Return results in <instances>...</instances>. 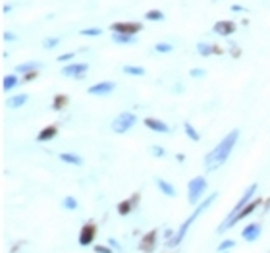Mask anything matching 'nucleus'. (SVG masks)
Masks as SVG:
<instances>
[{
	"label": "nucleus",
	"instance_id": "nucleus-1",
	"mask_svg": "<svg viewBox=\"0 0 270 253\" xmlns=\"http://www.w3.org/2000/svg\"><path fill=\"white\" fill-rule=\"evenodd\" d=\"M237 137H239V130L230 131L226 137L220 141L216 147L212 149L209 155H207V158H205V166H207L209 170H216L218 166L224 165V163L228 160V157L232 155V151H234Z\"/></svg>",
	"mask_w": 270,
	"mask_h": 253
},
{
	"label": "nucleus",
	"instance_id": "nucleus-2",
	"mask_svg": "<svg viewBox=\"0 0 270 253\" xmlns=\"http://www.w3.org/2000/svg\"><path fill=\"white\" fill-rule=\"evenodd\" d=\"M216 197H218V193H212V195H209L207 199L203 201V203H201L199 207H197V211H193V213H191V217L187 218V220L183 222L182 226H180V230L176 232V236H174V238H172V240L168 242V245H172V247H174V245H178V244H180V242H182L183 238H185V234H187V230L191 228V224H193V222H195V220H197V217H199L201 213H205V211L209 209L210 205H212V201L216 199Z\"/></svg>",
	"mask_w": 270,
	"mask_h": 253
},
{
	"label": "nucleus",
	"instance_id": "nucleus-3",
	"mask_svg": "<svg viewBox=\"0 0 270 253\" xmlns=\"http://www.w3.org/2000/svg\"><path fill=\"white\" fill-rule=\"evenodd\" d=\"M255 192H257V183H251V186H249V188L245 190L243 197H241V199L237 201V205H235L234 209H232V213H230V217H228L226 220H224V222L220 224V228H218L220 232H224V230H226V228H228V224H230V222H232V220H234V218L237 217V215H239V213H241V211H243L245 207H247V205H249V201L253 199V195H255Z\"/></svg>",
	"mask_w": 270,
	"mask_h": 253
},
{
	"label": "nucleus",
	"instance_id": "nucleus-4",
	"mask_svg": "<svg viewBox=\"0 0 270 253\" xmlns=\"http://www.w3.org/2000/svg\"><path fill=\"white\" fill-rule=\"evenodd\" d=\"M135 122H137V116H135V114L122 112L112 122V130L116 131V133H126V131L131 130V128L135 126Z\"/></svg>",
	"mask_w": 270,
	"mask_h": 253
},
{
	"label": "nucleus",
	"instance_id": "nucleus-5",
	"mask_svg": "<svg viewBox=\"0 0 270 253\" xmlns=\"http://www.w3.org/2000/svg\"><path fill=\"white\" fill-rule=\"evenodd\" d=\"M187 190H189V203L195 205L203 197V193L207 192V180L203 176H197V178H193L191 182H189Z\"/></svg>",
	"mask_w": 270,
	"mask_h": 253
},
{
	"label": "nucleus",
	"instance_id": "nucleus-6",
	"mask_svg": "<svg viewBox=\"0 0 270 253\" xmlns=\"http://www.w3.org/2000/svg\"><path fill=\"white\" fill-rule=\"evenodd\" d=\"M114 91V83L112 81H103V83H96V85H93V87H89V93L91 95H108V93H112Z\"/></svg>",
	"mask_w": 270,
	"mask_h": 253
},
{
	"label": "nucleus",
	"instance_id": "nucleus-7",
	"mask_svg": "<svg viewBox=\"0 0 270 253\" xmlns=\"http://www.w3.org/2000/svg\"><path fill=\"white\" fill-rule=\"evenodd\" d=\"M85 72H87V64H70V66L62 68V74L64 76H70V78H79Z\"/></svg>",
	"mask_w": 270,
	"mask_h": 253
},
{
	"label": "nucleus",
	"instance_id": "nucleus-8",
	"mask_svg": "<svg viewBox=\"0 0 270 253\" xmlns=\"http://www.w3.org/2000/svg\"><path fill=\"white\" fill-rule=\"evenodd\" d=\"M139 29H141L139 24H114L112 26L114 33H126V35H133Z\"/></svg>",
	"mask_w": 270,
	"mask_h": 253
},
{
	"label": "nucleus",
	"instance_id": "nucleus-9",
	"mask_svg": "<svg viewBox=\"0 0 270 253\" xmlns=\"http://www.w3.org/2000/svg\"><path fill=\"white\" fill-rule=\"evenodd\" d=\"M259 236H261V226L259 224H249V226L243 228V238L247 242H255Z\"/></svg>",
	"mask_w": 270,
	"mask_h": 253
},
{
	"label": "nucleus",
	"instance_id": "nucleus-10",
	"mask_svg": "<svg viewBox=\"0 0 270 253\" xmlns=\"http://www.w3.org/2000/svg\"><path fill=\"white\" fill-rule=\"evenodd\" d=\"M93 238H95V226H83L81 230V236H79V244L81 245H89L93 242Z\"/></svg>",
	"mask_w": 270,
	"mask_h": 253
},
{
	"label": "nucleus",
	"instance_id": "nucleus-11",
	"mask_svg": "<svg viewBox=\"0 0 270 253\" xmlns=\"http://www.w3.org/2000/svg\"><path fill=\"white\" fill-rule=\"evenodd\" d=\"M145 126L151 128L153 131H158V133L168 131V126H166L164 122H160V120H155V118H147V120H145Z\"/></svg>",
	"mask_w": 270,
	"mask_h": 253
},
{
	"label": "nucleus",
	"instance_id": "nucleus-12",
	"mask_svg": "<svg viewBox=\"0 0 270 253\" xmlns=\"http://www.w3.org/2000/svg\"><path fill=\"white\" fill-rule=\"evenodd\" d=\"M235 26L232 21H218L216 26H214V31L220 33V35H228V33H234Z\"/></svg>",
	"mask_w": 270,
	"mask_h": 253
},
{
	"label": "nucleus",
	"instance_id": "nucleus-13",
	"mask_svg": "<svg viewBox=\"0 0 270 253\" xmlns=\"http://www.w3.org/2000/svg\"><path fill=\"white\" fill-rule=\"evenodd\" d=\"M157 183H158V188H160V192L164 193V195H168V197H174L176 195V190L172 183H168L166 180H157Z\"/></svg>",
	"mask_w": 270,
	"mask_h": 253
},
{
	"label": "nucleus",
	"instance_id": "nucleus-14",
	"mask_svg": "<svg viewBox=\"0 0 270 253\" xmlns=\"http://www.w3.org/2000/svg\"><path fill=\"white\" fill-rule=\"evenodd\" d=\"M112 41L114 43H120V44H131V43H135V37L126 35V33H114Z\"/></svg>",
	"mask_w": 270,
	"mask_h": 253
},
{
	"label": "nucleus",
	"instance_id": "nucleus-15",
	"mask_svg": "<svg viewBox=\"0 0 270 253\" xmlns=\"http://www.w3.org/2000/svg\"><path fill=\"white\" fill-rule=\"evenodd\" d=\"M60 160L68 163V165H76V166H81V165H83L81 157H78V155H71V153H62V155H60Z\"/></svg>",
	"mask_w": 270,
	"mask_h": 253
},
{
	"label": "nucleus",
	"instance_id": "nucleus-16",
	"mask_svg": "<svg viewBox=\"0 0 270 253\" xmlns=\"http://www.w3.org/2000/svg\"><path fill=\"white\" fill-rule=\"evenodd\" d=\"M255 207H257V203H251V205H247V207H245V209L241 211V213H239V215H237V217H235L234 220L230 222V224H228V228H232V226H234V224H235V222H237V220H241V218L247 217L249 213H253V211H255Z\"/></svg>",
	"mask_w": 270,
	"mask_h": 253
},
{
	"label": "nucleus",
	"instance_id": "nucleus-17",
	"mask_svg": "<svg viewBox=\"0 0 270 253\" xmlns=\"http://www.w3.org/2000/svg\"><path fill=\"white\" fill-rule=\"evenodd\" d=\"M54 135H56V128H46V130H43L39 135H37V140L39 141H48V140H53Z\"/></svg>",
	"mask_w": 270,
	"mask_h": 253
},
{
	"label": "nucleus",
	"instance_id": "nucleus-18",
	"mask_svg": "<svg viewBox=\"0 0 270 253\" xmlns=\"http://www.w3.org/2000/svg\"><path fill=\"white\" fill-rule=\"evenodd\" d=\"M35 68H39L37 62H27V64H19L18 68H16V72H19V74H27V72H33Z\"/></svg>",
	"mask_w": 270,
	"mask_h": 253
},
{
	"label": "nucleus",
	"instance_id": "nucleus-19",
	"mask_svg": "<svg viewBox=\"0 0 270 253\" xmlns=\"http://www.w3.org/2000/svg\"><path fill=\"white\" fill-rule=\"evenodd\" d=\"M16 85H18V78H16V76H6V78L2 79V87L6 89V91L12 87H16Z\"/></svg>",
	"mask_w": 270,
	"mask_h": 253
},
{
	"label": "nucleus",
	"instance_id": "nucleus-20",
	"mask_svg": "<svg viewBox=\"0 0 270 253\" xmlns=\"http://www.w3.org/2000/svg\"><path fill=\"white\" fill-rule=\"evenodd\" d=\"M26 103H27V95H16L10 101V106L12 108H19V106H23Z\"/></svg>",
	"mask_w": 270,
	"mask_h": 253
},
{
	"label": "nucleus",
	"instance_id": "nucleus-21",
	"mask_svg": "<svg viewBox=\"0 0 270 253\" xmlns=\"http://www.w3.org/2000/svg\"><path fill=\"white\" fill-rule=\"evenodd\" d=\"M124 74H128V76H143L145 70L139 68V66H124Z\"/></svg>",
	"mask_w": 270,
	"mask_h": 253
},
{
	"label": "nucleus",
	"instance_id": "nucleus-22",
	"mask_svg": "<svg viewBox=\"0 0 270 253\" xmlns=\"http://www.w3.org/2000/svg\"><path fill=\"white\" fill-rule=\"evenodd\" d=\"M145 18L151 19V21H162V19H164V14L158 12V10H151V12L145 14Z\"/></svg>",
	"mask_w": 270,
	"mask_h": 253
},
{
	"label": "nucleus",
	"instance_id": "nucleus-23",
	"mask_svg": "<svg viewBox=\"0 0 270 253\" xmlns=\"http://www.w3.org/2000/svg\"><path fill=\"white\" fill-rule=\"evenodd\" d=\"M183 128H185V133H187V137H189V140L199 141V133H197V131L193 130V126H191V124H185Z\"/></svg>",
	"mask_w": 270,
	"mask_h": 253
},
{
	"label": "nucleus",
	"instance_id": "nucleus-24",
	"mask_svg": "<svg viewBox=\"0 0 270 253\" xmlns=\"http://www.w3.org/2000/svg\"><path fill=\"white\" fill-rule=\"evenodd\" d=\"M197 51H199L203 56H209V54H212V51H214V49H212L210 44H207V43H199V44H197Z\"/></svg>",
	"mask_w": 270,
	"mask_h": 253
},
{
	"label": "nucleus",
	"instance_id": "nucleus-25",
	"mask_svg": "<svg viewBox=\"0 0 270 253\" xmlns=\"http://www.w3.org/2000/svg\"><path fill=\"white\" fill-rule=\"evenodd\" d=\"M62 205H64V209L73 211V209H78V199H73V197H66Z\"/></svg>",
	"mask_w": 270,
	"mask_h": 253
},
{
	"label": "nucleus",
	"instance_id": "nucleus-26",
	"mask_svg": "<svg viewBox=\"0 0 270 253\" xmlns=\"http://www.w3.org/2000/svg\"><path fill=\"white\" fill-rule=\"evenodd\" d=\"M234 245H235V242H234V240H224L222 244L218 245V251H220V253H224V251H228V249H232Z\"/></svg>",
	"mask_w": 270,
	"mask_h": 253
},
{
	"label": "nucleus",
	"instance_id": "nucleus-27",
	"mask_svg": "<svg viewBox=\"0 0 270 253\" xmlns=\"http://www.w3.org/2000/svg\"><path fill=\"white\" fill-rule=\"evenodd\" d=\"M81 35H89V37H99L101 35V29L99 27H91V29H83Z\"/></svg>",
	"mask_w": 270,
	"mask_h": 253
},
{
	"label": "nucleus",
	"instance_id": "nucleus-28",
	"mask_svg": "<svg viewBox=\"0 0 270 253\" xmlns=\"http://www.w3.org/2000/svg\"><path fill=\"white\" fill-rule=\"evenodd\" d=\"M155 51H157V53H170V51H172V44H168V43H158L157 47H155Z\"/></svg>",
	"mask_w": 270,
	"mask_h": 253
},
{
	"label": "nucleus",
	"instance_id": "nucleus-29",
	"mask_svg": "<svg viewBox=\"0 0 270 253\" xmlns=\"http://www.w3.org/2000/svg\"><path fill=\"white\" fill-rule=\"evenodd\" d=\"M58 43H60V39H58V37H53V39H46V41L43 43V47L44 49H54Z\"/></svg>",
	"mask_w": 270,
	"mask_h": 253
},
{
	"label": "nucleus",
	"instance_id": "nucleus-30",
	"mask_svg": "<svg viewBox=\"0 0 270 253\" xmlns=\"http://www.w3.org/2000/svg\"><path fill=\"white\" fill-rule=\"evenodd\" d=\"M66 103V97H56V101H54V108H62Z\"/></svg>",
	"mask_w": 270,
	"mask_h": 253
},
{
	"label": "nucleus",
	"instance_id": "nucleus-31",
	"mask_svg": "<svg viewBox=\"0 0 270 253\" xmlns=\"http://www.w3.org/2000/svg\"><path fill=\"white\" fill-rule=\"evenodd\" d=\"M118 211H120L122 215H128V213H130V203H122V205L118 207Z\"/></svg>",
	"mask_w": 270,
	"mask_h": 253
},
{
	"label": "nucleus",
	"instance_id": "nucleus-32",
	"mask_svg": "<svg viewBox=\"0 0 270 253\" xmlns=\"http://www.w3.org/2000/svg\"><path fill=\"white\" fill-rule=\"evenodd\" d=\"M73 54H76V53L62 54V56H58V62H66V60H71V58H73Z\"/></svg>",
	"mask_w": 270,
	"mask_h": 253
},
{
	"label": "nucleus",
	"instance_id": "nucleus-33",
	"mask_svg": "<svg viewBox=\"0 0 270 253\" xmlns=\"http://www.w3.org/2000/svg\"><path fill=\"white\" fill-rule=\"evenodd\" d=\"M189 74H191V78H203V76H205V72L203 70H191Z\"/></svg>",
	"mask_w": 270,
	"mask_h": 253
},
{
	"label": "nucleus",
	"instance_id": "nucleus-34",
	"mask_svg": "<svg viewBox=\"0 0 270 253\" xmlns=\"http://www.w3.org/2000/svg\"><path fill=\"white\" fill-rule=\"evenodd\" d=\"M153 155H157V157H162V155H164V149H160V147H153Z\"/></svg>",
	"mask_w": 270,
	"mask_h": 253
},
{
	"label": "nucleus",
	"instance_id": "nucleus-35",
	"mask_svg": "<svg viewBox=\"0 0 270 253\" xmlns=\"http://www.w3.org/2000/svg\"><path fill=\"white\" fill-rule=\"evenodd\" d=\"M95 249H96L99 253H110V249H108V247H103V245H96Z\"/></svg>",
	"mask_w": 270,
	"mask_h": 253
},
{
	"label": "nucleus",
	"instance_id": "nucleus-36",
	"mask_svg": "<svg viewBox=\"0 0 270 253\" xmlns=\"http://www.w3.org/2000/svg\"><path fill=\"white\" fill-rule=\"evenodd\" d=\"M14 39H16L14 33H4V41H14Z\"/></svg>",
	"mask_w": 270,
	"mask_h": 253
}]
</instances>
